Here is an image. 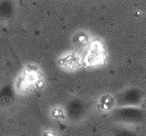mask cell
Here are the masks:
<instances>
[{"label": "cell", "mask_w": 146, "mask_h": 136, "mask_svg": "<svg viewBox=\"0 0 146 136\" xmlns=\"http://www.w3.org/2000/svg\"><path fill=\"white\" fill-rule=\"evenodd\" d=\"M115 121L127 124H138L145 119V111L139 106H121L113 111Z\"/></svg>", "instance_id": "6da1fadb"}, {"label": "cell", "mask_w": 146, "mask_h": 136, "mask_svg": "<svg viewBox=\"0 0 146 136\" xmlns=\"http://www.w3.org/2000/svg\"><path fill=\"white\" fill-rule=\"evenodd\" d=\"M143 99V93L139 88L133 87L121 93L116 102L119 107L121 106H138Z\"/></svg>", "instance_id": "7a4b0ae2"}, {"label": "cell", "mask_w": 146, "mask_h": 136, "mask_svg": "<svg viewBox=\"0 0 146 136\" xmlns=\"http://www.w3.org/2000/svg\"><path fill=\"white\" fill-rule=\"evenodd\" d=\"M86 112V105L80 99H73L69 101L65 106V114L69 120L78 121L84 117Z\"/></svg>", "instance_id": "3957f363"}, {"label": "cell", "mask_w": 146, "mask_h": 136, "mask_svg": "<svg viewBox=\"0 0 146 136\" xmlns=\"http://www.w3.org/2000/svg\"><path fill=\"white\" fill-rule=\"evenodd\" d=\"M15 97V90L11 84L4 85L0 88V103L2 105L8 104Z\"/></svg>", "instance_id": "277c9868"}, {"label": "cell", "mask_w": 146, "mask_h": 136, "mask_svg": "<svg viewBox=\"0 0 146 136\" xmlns=\"http://www.w3.org/2000/svg\"><path fill=\"white\" fill-rule=\"evenodd\" d=\"M15 13V7L10 1H0V18L8 20L12 18Z\"/></svg>", "instance_id": "5b68a950"}, {"label": "cell", "mask_w": 146, "mask_h": 136, "mask_svg": "<svg viewBox=\"0 0 146 136\" xmlns=\"http://www.w3.org/2000/svg\"><path fill=\"white\" fill-rule=\"evenodd\" d=\"M114 136H137L136 133L130 130H119L115 133Z\"/></svg>", "instance_id": "8992f818"}]
</instances>
